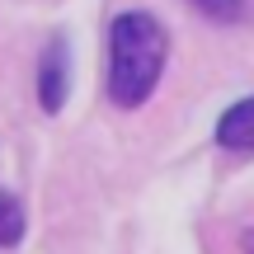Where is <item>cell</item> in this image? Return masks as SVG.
Returning <instances> with one entry per match:
<instances>
[{
  "mask_svg": "<svg viewBox=\"0 0 254 254\" xmlns=\"http://www.w3.org/2000/svg\"><path fill=\"white\" fill-rule=\"evenodd\" d=\"M170 62V33L151 9H123L109 24V99L118 109H141L155 94Z\"/></svg>",
  "mask_w": 254,
  "mask_h": 254,
  "instance_id": "obj_1",
  "label": "cell"
},
{
  "mask_svg": "<svg viewBox=\"0 0 254 254\" xmlns=\"http://www.w3.org/2000/svg\"><path fill=\"white\" fill-rule=\"evenodd\" d=\"M66 94H71V43L66 33H52L38 57V104L43 113H62Z\"/></svg>",
  "mask_w": 254,
  "mask_h": 254,
  "instance_id": "obj_2",
  "label": "cell"
},
{
  "mask_svg": "<svg viewBox=\"0 0 254 254\" xmlns=\"http://www.w3.org/2000/svg\"><path fill=\"white\" fill-rule=\"evenodd\" d=\"M217 146L221 151H236V155H250L254 151V94L240 104H231L217 123Z\"/></svg>",
  "mask_w": 254,
  "mask_h": 254,
  "instance_id": "obj_3",
  "label": "cell"
},
{
  "mask_svg": "<svg viewBox=\"0 0 254 254\" xmlns=\"http://www.w3.org/2000/svg\"><path fill=\"white\" fill-rule=\"evenodd\" d=\"M24 226H28L24 221V202L0 189V245H19V240H24Z\"/></svg>",
  "mask_w": 254,
  "mask_h": 254,
  "instance_id": "obj_4",
  "label": "cell"
},
{
  "mask_svg": "<svg viewBox=\"0 0 254 254\" xmlns=\"http://www.w3.org/2000/svg\"><path fill=\"white\" fill-rule=\"evenodd\" d=\"M189 5L198 9L202 19H212V24H240L254 0H189Z\"/></svg>",
  "mask_w": 254,
  "mask_h": 254,
  "instance_id": "obj_5",
  "label": "cell"
},
{
  "mask_svg": "<svg viewBox=\"0 0 254 254\" xmlns=\"http://www.w3.org/2000/svg\"><path fill=\"white\" fill-rule=\"evenodd\" d=\"M240 250H245V254H254V226L245 231V236H240Z\"/></svg>",
  "mask_w": 254,
  "mask_h": 254,
  "instance_id": "obj_6",
  "label": "cell"
}]
</instances>
